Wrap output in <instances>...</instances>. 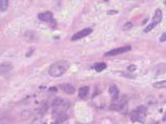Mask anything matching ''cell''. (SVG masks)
<instances>
[{
  "label": "cell",
  "mask_w": 166,
  "mask_h": 124,
  "mask_svg": "<svg viewBox=\"0 0 166 124\" xmlns=\"http://www.w3.org/2000/svg\"><path fill=\"white\" fill-rule=\"evenodd\" d=\"M70 66V63L66 60L56 61L50 66L49 73L52 77H59L68 70Z\"/></svg>",
  "instance_id": "1"
},
{
  "label": "cell",
  "mask_w": 166,
  "mask_h": 124,
  "mask_svg": "<svg viewBox=\"0 0 166 124\" xmlns=\"http://www.w3.org/2000/svg\"><path fill=\"white\" fill-rule=\"evenodd\" d=\"M133 26V24L131 22H127L124 26V29L125 30H128L131 28Z\"/></svg>",
  "instance_id": "16"
},
{
  "label": "cell",
  "mask_w": 166,
  "mask_h": 124,
  "mask_svg": "<svg viewBox=\"0 0 166 124\" xmlns=\"http://www.w3.org/2000/svg\"><path fill=\"white\" fill-rule=\"evenodd\" d=\"M9 7V1L0 0V11L4 12L7 10Z\"/></svg>",
  "instance_id": "13"
},
{
  "label": "cell",
  "mask_w": 166,
  "mask_h": 124,
  "mask_svg": "<svg viewBox=\"0 0 166 124\" xmlns=\"http://www.w3.org/2000/svg\"><path fill=\"white\" fill-rule=\"evenodd\" d=\"M34 52V49H30L26 53V57H30L33 54Z\"/></svg>",
  "instance_id": "19"
},
{
  "label": "cell",
  "mask_w": 166,
  "mask_h": 124,
  "mask_svg": "<svg viewBox=\"0 0 166 124\" xmlns=\"http://www.w3.org/2000/svg\"><path fill=\"white\" fill-rule=\"evenodd\" d=\"M152 86H153V87H154V88H166V80L155 82L153 84Z\"/></svg>",
  "instance_id": "14"
},
{
  "label": "cell",
  "mask_w": 166,
  "mask_h": 124,
  "mask_svg": "<svg viewBox=\"0 0 166 124\" xmlns=\"http://www.w3.org/2000/svg\"><path fill=\"white\" fill-rule=\"evenodd\" d=\"M162 17L163 15L162 9H156L154 11V17H152V21L146 27V28L144 30V32L148 33L150 31L152 30V29H154L158 24L162 21Z\"/></svg>",
  "instance_id": "2"
},
{
  "label": "cell",
  "mask_w": 166,
  "mask_h": 124,
  "mask_svg": "<svg viewBox=\"0 0 166 124\" xmlns=\"http://www.w3.org/2000/svg\"><path fill=\"white\" fill-rule=\"evenodd\" d=\"M93 32L92 28H84V30L79 31L78 32L75 34L73 35L72 38V41H76V40H80L82 38H85L87 36L91 34Z\"/></svg>",
  "instance_id": "5"
},
{
  "label": "cell",
  "mask_w": 166,
  "mask_h": 124,
  "mask_svg": "<svg viewBox=\"0 0 166 124\" xmlns=\"http://www.w3.org/2000/svg\"><path fill=\"white\" fill-rule=\"evenodd\" d=\"M146 113V108L144 106H140L136 110H133L130 114L132 120L140 121L145 119Z\"/></svg>",
  "instance_id": "3"
},
{
  "label": "cell",
  "mask_w": 166,
  "mask_h": 124,
  "mask_svg": "<svg viewBox=\"0 0 166 124\" xmlns=\"http://www.w3.org/2000/svg\"><path fill=\"white\" fill-rule=\"evenodd\" d=\"M13 68L12 64L4 62L0 64V76H4L10 73Z\"/></svg>",
  "instance_id": "6"
},
{
  "label": "cell",
  "mask_w": 166,
  "mask_h": 124,
  "mask_svg": "<svg viewBox=\"0 0 166 124\" xmlns=\"http://www.w3.org/2000/svg\"><path fill=\"white\" fill-rule=\"evenodd\" d=\"M127 69L129 71H130L131 72H133L137 70V66L135 65H130L127 67Z\"/></svg>",
  "instance_id": "17"
},
{
  "label": "cell",
  "mask_w": 166,
  "mask_h": 124,
  "mask_svg": "<svg viewBox=\"0 0 166 124\" xmlns=\"http://www.w3.org/2000/svg\"><path fill=\"white\" fill-rule=\"evenodd\" d=\"M159 41L161 42H166V32L164 33L159 38Z\"/></svg>",
  "instance_id": "18"
},
{
  "label": "cell",
  "mask_w": 166,
  "mask_h": 124,
  "mask_svg": "<svg viewBox=\"0 0 166 124\" xmlns=\"http://www.w3.org/2000/svg\"><path fill=\"white\" fill-rule=\"evenodd\" d=\"M62 103H63V99H57L54 101L53 105L55 106H59L61 105Z\"/></svg>",
  "instance_id": "15"
},
{
  "label": "cell",
  "mask_w": 166,
  "mask_h": 124,
  "mask_svg": "<svg viewBox=\"0 0 166 124\" xmlns=\"http://www.w3.org/2000/svg\"><path fill=\"white\" fill-rule=\"evenodd\" d=\"M49 91H51V92L56 91H57V88H56V87H51L49 88Z\"/></svg>",
  "instance_id": "21"
},
{
  "label": "cell",
  "mask_w": 166,
  "mask_h": 124,
  "mask_svg": "<svg viewBox=\"0 0 166 124\" xmlns=\"http://www.w3.org/2000/svg\"><path fill=\"white\" fill-rule=\"evenodd\" d=\"M46 124V123H45V124Z\"/></svg>",
  "instance_id": "23"
},
{
  "label": "cell",
  "mask_w": 166,
  "mask_h": 124,
  "mask_svg": "<svg viewBox=\"0 0 166 124\" xmlns=\"http://www.w3.org/2000/svg\"><path fill=\"white\" fill-rule=\"evenodd\" d=\"M164 4L166 5V1H164Z\"/></svg>",
  "instance_id": "22"
},
{
  "label": "cell",
  "mask_w": 166,
  "mask_h": 124,
  "mask_svg": "<svg viewBox=\"0 0 166 124\" xmlns=\"http://www.w3.org/2000/svg\"><path fill=\"white\" fill-rule=\"evenodd\" d=\"M89 88L88 86H83L80 88L78 91V95L81 99H84L89 93Z\"/></svg>",
  "instance_id": "11"
},
{
  "label": "cell",
  "mask_w": 166,
  "mask_h": 124,
  "mask_svg": "<svg viewBox=\"0 0 166 124\" xmlns=\"http://www.w3.org/2000/svg\"><path fill=\"white\" fill-rule=\"evenodd\" d=\"M118 11L116 10H110L107 12V13L109 15H114V14H117Z\"/></svg>",
  "instance_id": "20"
},
{
  "label": "cell",
  "mask_w": 166,
  "mask_h": 124,
  "mask_svg": "<svg viewBox=\"0 0 166 124\" xmlns=\"http://www.w3.org/2000/svg\"><path fill=\"white\" fill-rule=\"evenodd\" d=\"M61 87L62 89L66 94H72L75 91V88L70 84H63L61 85Z\"/></svg>",
  "instance_id": "10"
},
{
  "label": "cell",
  "mask_w": 166,
  "mask_h": 124,
  "mask_svg": "<svg viewBox=\"0 0 166 124\" xmlns=\"http://www.w3.org/2000/svg\"><path fill=\"white\" fill-rule=\"evenodd\" d=\"M116 101L114 103H112L110 105V108L111 109L114 110H122V109L125 107L126 104V102L124 100H120V101Z\"/></svg>",
  "instance_id": "8"
},
{
  "label": "cell",
  "mask_w": 166,
  "mask_h": 124,
  "mask_svg": "<svg viewBox=\"0 0 166 124\" xmlns=\"http://www.w3.org/2000/svg\"><path fill=\"white\" fill-rule=\"evenodd\" d=\"M38 18L42 21L45 22H51L53 19V15L51 12H47L41 13L38 15Z\"/></svg>",
  "instance_id": "7"
},
{
  "label": "cell",
  "mask_w": 166,
  "mask_h": 124,
  "mask_svg": "<svg viewBox=\"0 0 166 124\" xmlns=\"http://www.w3.org/2000/svg\"><path fill=\"white\" fill-rule=\"evenodd\" d=\"M107 67V65L105 63L101 62V63H96L94 66V68L95 70L97 71V72H101L103 70H104Z\"/></svg>",
  "instance_id": "12"
},
{
  "label": "cell",
  "mask_w": 166,
  "mask_h": 124,
  "mask_svg": "<svg viewBox=\"0 0 166 124\" xmlns=\"http://www.w3.org/2000/svg\"><path fill=\"white\" fill-rule=\"evenodd\" d=\"M131 49V46H129V45L123 46V47H118V48L112 49V50H110V51L106 52L105 54H104V55L106 56H115L116 55L124 53L129 51Z\"/></svg>",
  "instance_id": "4"
},
{
  "label": "cell",
  "mask_w": 166,
  "mask_h": 124,
  "mask_svg": "<svg viewBox=\"0 0 166 124\" xmlns=\"http://www.w3.org/2000/svg\"><path fill=\"white\" fill-rule=\"evenodd\" d=\"M109 93L114 101L117 100L118 99L119 94V90L118 88L115 85H111L109 88Z\"/></svg>",
  "instance_id": "9"
}]
</instances>
